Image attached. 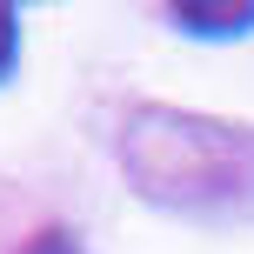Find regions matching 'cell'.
I'll return each mask as SVG.
<instances>
[{
  "label": "cell",
  "mask_w": 254,
  "mask_h": 254,
  "mask_svg": "<svg viewBox=\"0 0 254 254\" xmlns=\"http://www.w3.org/2000/svg\"><path fill=\"white\" fill-rule=\"evenodd\" d=\"M174 20L188 27V34H201V40H234V34H254V0H221V7H207V0H181Z\"/></svg>",
  "instance_id": "2"
},
{
  "label": "cell",
  "mask_w": 254,
  "mask_h": 254,
  "mask_svg": "<svg viewBox=\"0 0 254 254\" xmlns=\"http://www.w3.org/2000/svg\"><path fill=\"white\" fill-rule=\"evenodd\" d=\"M254 161V134L241 127H214L174 114V107H147L127 121V174L140 194L174 207H207L214 194H241Z\"/></svg>",
  "instance_id": "1"
},
{
  "label": "cell",
  "mask_w": 254,
  "mask_h": 254,
  "mask_svg": "<svg viewBox=\"0 0 254 254\" xmlns=\"http://www.w3.org/2000/svg\"><path fill=\"white\" fill-rule=\"evenodd\" d=\"M27 254H80V241H74L67 228H47V234H40V241L27 248Z\"/></svg>",
  "instance_id": "4"
},
{
  "label": "cell",
  "mask_w": 254,
  "mask_h": 254,
  "mask_svg": "<svg viewBox=\"0 0 254 254\" xmlns=\"http://www.w3.org/2000/svg\"><path fill=\"white\" fill-rule=\"evenodd\" d=\"M13 61H20V13L0 0V80L13 74Z\"/></svg>",
  "instance_id": "3"
}]
</instances>
